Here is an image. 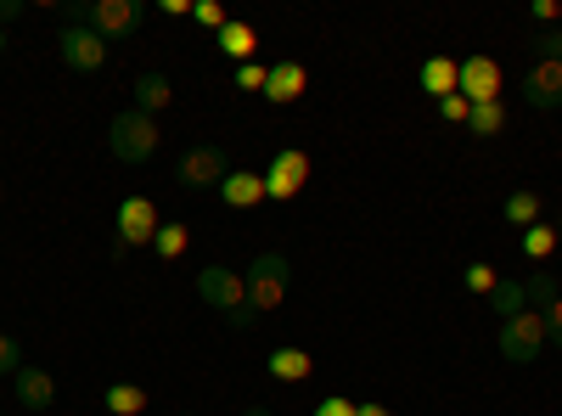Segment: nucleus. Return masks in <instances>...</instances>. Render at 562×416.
<instances>
[{"instance_id":"f257e3e1","label":"nucleus","mask_w":562,"mask_h":416,"mask_svg":"<svg viewBox=\"0 0 562 416\" xmlns=\"http://www.w3.org/2000/svg\"><path fill=\"white\" fill-rule=\"evenodd\" d=\"M158 142H164L158 124H153L147 113H135V108L108 124V153H113L119 164H147V158L158 153Z\"/></svg>"},{"instance_id":"f03ea898","label":"nucleus","mask_w":562,"mask_h":416,"mask_svg":"<svg viewBox=\"0 0 562 416\" xmlns=\"http://www.w3.org/2000/svg\"><path fill=\"white\" fill-rule=\"evenodd\" d=\"M243 282H248V310L254 315H270V310H281V299H288V259L281 254H259L248 270H243Z\"/></svg>"},{"instance_id":"7ed1b4c3","label":"nucleus","mask_w":562,"mask_h":416,"mask_svg":"<svg viewBox=\"0 0 562 416\" xmlns=\"http://www.w3.org/2000/svg\"><path fill=\"white\" fill-rule=\"evenodd\" d=\"M501 355L512 360V366H535L540 360V349H546V315L540 310H524V315H512V321H501Z\"/></svg>"},{"instance_id":"20e7f679","label":"nucleus","mask_w":562,"mask_h":416,"mask_svg":"<svg viewBox=\"0 0 562 416\" xmlns=\"http://www.w3.org/2000/svg\"><path fill=\"white\" fill-rule=\"evenodd\" d=\"M198 299L231 321V315L248 310V282H243L231 265H203V270H198Z\"/></svg>"},{"instance_id":"39448f33","label":"nucleus","mask_w":562,"mask_h":416,"mask_svg":"<svg viewBox=\"0 0 562 416\" xmlns=\"http://www.w3.org/2000/svg\"><path fill=\"white\" fill-rule=\"evenodd\" d=\"M57 57H63V68H74V74H102V68H108V40H102L97 29L68 23V29H57Z\"/></svg>"},{"instance_id":"423d86ee","label":"nucleus","mask_w":562,"mask_h":416,"mask_svg":"<svg viewBox=\"0 0 562 416\" xmlns=\"http://www.w3.org/2000/svg\"><path fill=\"white\" fill-rule=\"evenodd\" d=\"M85 29H97L102 40H135L140 0H85Z\"/></svg>"},{"instance_id":"0eeeda50","label":"nucleus","mask_w":562,"mask_h":416,"mask_svg":"<svg viewBox=\"0 0 562 416\" xmlns=\"http://www.w3.org/2000/svg\"><path fill=\"white\" fill-rule=\"evenodd\" d=\"M225 175H231L225 147H192L180 158V187H192V192H220Z\"/></svg>"},{"instance_id":"6e6552de","label":"nucleus","mask_w":562,"mask_h":416,"mask_svg":"<svg viewBox=\"0 0 562 416\" xmlns=\"http://www.w3.org/2000/svg\"><path fill=\"white\" fill-rule=\"evenodd\" d=\"M304 180H310V153H299V147H281L276 158H270V169H265V198H299L304 192Z\"/></svg>"},{"instance_id":"1a4fd4ad","label":"nucleus","mask_w":562,"mask_h":416,"mask_svg":"<svg viewBox=\"0 0 562 416\" xmlns=\"http://www.w3.org/2000/svg\"><path fill=\"white\" fill-rule=\"evenodd\" d=\"M461 97H467V108H479V102H501V63L495 57H484V52H473V57H461Z\"/></svg>"},{"instance_id":"9d476101","label":"nucleus","mask_w":562,"mask_h":416,"mask_svg":"<svg viewBox=\"0 0 562 416\" xmlns=\"http://www.w3.org/2000/svg\"><path fill=\"white\" fill-rule=\"evenodd\" d=\"M158 225H164V220H158V209H153L147 198H124V203H119V243H124V248H147V243L158 237Z\"/></svg>"},{"instance_id":"9b49d317","label":"nucleus","mask_w":562,"mask_h":416,"mask_svg":"<svg viewBox=\"0 0 562 416\" xmlns=\"http://www.w3.org/2000/svg\"><path fill=\"white\" fill-rule=\"evenodd\" d=\"M524 102L540 108V113L562 108V63H535V68H529V79H524Z\"/></svg>"},{"instance_id":"f8f14e48","label":"nucleus","mask_w":562,"mask_h":416,"mask_svg":"<svg viewBox=\"0 0 562 416\" xmlns=\"http://www.w3.org/2000/svg\"><path fill=\"white\" fill-rule=\"evenodd\" d=\"M12 389H18V405H29V411H52L57 405V378L40 372V366H18Z\"/></svg>"},{"instance_id":"ddd939ff","label":"nucleus","mask_w":562,"mask_h":416,"mask_svg":"<svg viewBox=\"0 0 562 416\" xmlns=\"http://www.w3.org/2000/svg\"><path fill=\"white\" fill-rule=\"evenodd\" d=\"M304 90H310L304 63H276V68H270V79H265V97H270V102H299Z\"/></svg>"},{"instance_id":"4468645a","label":"nucleus","mask_w":562,"mask_h":416,"mask_svg":"<svg viewBox=\"0 0 562 416\" xmlns=\"http://www.w3.org/2000/svg\"><path fill=\"white\" fill-rule=\"evenodd\" d=\"M220 198H225L231 209H254V203H265V175H254V169H231V175H225V187H220Z\"/></svg>"},{"instance_id":"2eb2a0df","label":"nucleus","mask_w":562,"mask_h":416,"mask_svg":"<svg viewBox=\"0 0 562 416\" xmlns=\"http://www.w3.org/2000/svg\"><path fill=\"white\" fill-rule=\"evenodd\" d=\"M456 85H461V63L456 57H428L422 63V90H434V97H456Z\"/></svg>"},{"instance_id":"dca6fc26","label":"nucleus","mask_w":562,"mask_h":416,"mask_svg":"<svg viewBox=\"0 0 562 416\" xmlns=\"http://www.w3.org/2000/svg\"><path fill=\"white\" fill-rule=\"evenodd\" d=\"M169 102H175V90H169L164 74H140V79H135V113L153 119V113H164Z\"/></svg>"},{"instance_id":"f3484780","label":"nucleus","mask_w":562,"mask_h":416,"mask_svg":"<svg viewBox=\"0 0 562 416\" xmlns=\"http://www.w3.org/2000/svg\"><path fill=\"white\" fill-rule=\"evenodd\" d=\"M524 299H529V310H540V315H546V310L562 299L557 276H551V270H529V276H524Z\"/></svg>"},{"instance_id":"a211bd4d","label":"nucleus","mask_w":562,"mask_h":416,"mask_svg":"<svg viewBox=\"0 0 562 416\" xmlns=\"http://www.w3.org/2000/svg\"><path fill=\"white\" fill-rule=\"evenodd\" d=\"M220 52L237 57V63H248V57L259 52V34H254L248 23H225V29H220Z\"/></svg>"},{"instance_id":"6ab92c4d","label":"nucleus","mask_w":562,"mask_h":416,"mask_svg":"<svg viewBox=\"0 0 562 416\" xmlns=\"http://www.w3.org/2000/svg\"><path fill=\"white\" fill-rule=\"evenodd\" d=\"M270 378L304 383V378H310V355H304V349H276V355H270Z\"/></svg>"},{"instance_id":"aec40b11","label":"nucleus","mask_w":562,"mask_h":416,"mask_svg":"<svg viewBox=\"0 0 562 416\" xmlns=\"http://www.w3.org/2000/svg\"><path fill=\"white\" fill-rule=\"evenodd\" d=\"M108 411L113 416H140V411H147V389H140V383H113L108 389Z\"/></svg>"},{"instance_id":"412c9836","label":"nucleus","mask_w":562,"mask_h":416,"mask_svg":"<svg viewBox=\"0 0 562 416\" xmlns=\"http://www.w3.org/2000/svg\"><path fill=\"white\" fill-rule=\"evenodd\" d=\"M490 304H495V315H501V321H512V315H524V310H529V299H524V282H495Z\"/></svg>"},{"instance_id":"4be33fe9","label":"nucleus","mask_w":562,"mask_h":416,"mask_svg":"<svg viewBox=\"0 0 562 416\" xmlns=\"http://www.w3.org/2000/svg\"><path fill=\"white\" fill-rule=\"evenodd\" d=\"M467 130L473 135H501L506 130V108L501 102H479L473 113H467Z\"/></svg>"},{"instance_id":"5701e85b","label":"nucleus","mask_w":562,"mask_h":416,"mask_svg":"<svg viewBox=\"0 0 562 416\" xmlns=\"http://www.w3.org/2000/svg\"><path fill=\"white\" fill-rule=\"evenodd\" d=\"M506 220L524 225V231L540 225V198H535V192H512V198H506Z\"/></svg>"},{"instance_id":"b1692460","label":"nucleus","mask_w":562,"mask_h":416,"mask_svg":"<svg viewBox=\"0 0 562 416\" xmlns=\"http://www.w3.org/2000/svg\"><path fill=\"white\" fill-rule=\"evenodd\" d=\"M524 254L529 259H551L557 254V225H529L524 231Z\"/></svg>"},{"instance_id":"393cba45","label":"nucleus","mask_w":562,"mask_h":416,"mask_svg":"<svg viewBox=\"0 0 562 416\" xmlns=\"http://www.w3.org/2000/svg\"><path fill=\"white\" fill-rule=\"evenodd\" d=\"M153 248H158L164 259L186 254V225H158V237H153Z\"/></svg>"},{"instance_id":"a878e982","label":"nucleus","mask_w":562,"mask_h":416,"mask_svg":"<svg viewBox=\"0 0 562 416\" xmlns=\"http://www.w3.org/2000/svg\"><path fill=\"white\" fill-rule=\"evenodd\" d=\"M18 366H23V349L12 333H0V378H18Z\"/></svg>"},{"instance_id":"bb28decb","label":"nucleus","mask_w":562,"mask_h":416,"mask_svg":"<svg viewBox=\"0 0 562 416\" xmlns=\"http://www.w3.org/2000/svg\"><path fill=\"white\" fill-rule=\"evenodd\" d=\"M467 113H473V108H467V97H461V90L439 102V119H445V124H467Z\"/></svg>"},{"instance_id":"cd10ccee","label":"nucleus","mask_w":562,"mask_h":416,"mask_svg":"<svg viewBox=\"0 0 562 416\" xmlns=\"http://www.w3.org/2000/svg\"><path fill=\"white\" fill-rule=\"evenodd\" d=\"M265 79H270V68H259V63H243L237 68V85L243 90H265Z\"/></svg>"},{"instance_id":"c85d7f7f","label":"nucleus","mask_w":562,"mask_h":416,"mask_svg":"<svg viewBox=\"0 0 562 416\" xmlns=\"http://www.w3.org/2000/svg\"><path fill=\"white\" fill-rule=\"evenodd\" d=\"M535 45H540V63H562V29H551V34H540Z\"/></svg>"},{"instance_id":"c756f323","label":"nucleus","mask_w":562,"mask_h":416,"mask_svg":"<svg viewBox=\"0 0 562 416\" xmlns=\"http://www.w3.org/2000/svg\"><path fill=\"white\" fill-rule=\"evenodd\" d=\"M467 288H473V293H495V270L490 265H473V270H467Z\"/></svg>"},{"instance_id":"7c9ffc66","label":"nucleus","mask_w":562,"mask_h":416,"mask_svg":"<svg viewBox=\"0 0 562 416\" xmlns=\"http://www.w3.org/2000/svg\"><path fill=\"white\" fill-rule=\"evenodd\" d=\"M546 344H557V349H562V299L546 310Z\"/></svg>"},{"instance_id":"2f4dec72","label":"nucleus","mask_w":562,"mask_h":416,"mask_svg":"<svg viewBox=\"0 0 562 416\" xmlns=\"http://www.w3.org/2000/svg\"><path fill=\"white\" fill-rule=\"evenodd\" d=\"M192 18H198V23H209V29H225V23H231V18H225V12L214 7V0H203V7H192Z\"/></svg>"},{"instance_id":"473e14b6","label":"nucleus","mask_w":562,"mask_h":416,"mask_svg":"<svg viewBox=\"0 0 562 416\" xmlns=\"http://www.w3.org/2000/svg\"><path fill=\"white\" fill-rule=\"evenodd\" d=\"M18 18H23V0H0V29L18 23Z\"/></svg>"},{"instance_id":"72a5a7b5","label":"nucleus","mask_w":562,"mask_h":416,"mask_svg":"<svg viewBox=\"0 0 562 416\" xmlns=\"http://www.w3.org/2000/svg\"><path fill=\"white\" fill-rule=\"evenodd\" d=\"M535 18H540V23H557L562 7H557V0H535Z\"/></svg>"},{"instance_id":"f704fd0d","label":"nucleus","mask_w":562,"mask_h":416,"mask_svg":"<svg viewBox=\"0 0 562 416\" xmlns=\"http://www.w3.org/2000/svg\"><path fill=\"white\" fill-rule=\"evenodd\" d=\"M315 416H355V405H349V400H326Z\"/></svg>"},{"instance_id":"c9c22d12","label":"nucleus","mask_w":562,"mask_h":416,"mask_svg":"<svg viewBox=\"0 0 562 416\" xmlns=\"http://www.w3.org/2000/svg\"><path fill=\"white\" fill-rule=\"evenodd\" d=\"M355 416H394V411H389V405H360Z\"/></svg>"},{"instance_id":"e433bc0d","label":"nucleus","mask_w":562,"mask_h":416,"mask_svg":"<svg viewBox=\"0 0 562 416\" xmlns=\"http://www.w3.org/2000/svg\"><path fill=\"white\" fill-rule=\"evenodd\" d=\"M243 416H276V411H265V405H248V411H243Z\"/></svg>"},{"instance_id":"4c0bfd02","label":"nucleus","mask_w":562,"mask_h":416,"mask_svg":"<svg viewBox=\"0 0 562 416\" xmlns=\"http://www.w3.org/2000/svg\"><path fill=\"white\" fill-rule=\"evenodd\" d=\"M0 52H7V29H0Z\"/></svg>"},{"instance_id":"58836bf2","label":"nucleus","mask_w":562,"mask_h":416,"mask_svg":"<svg viewBox=\"0 0 562 416\" xmlns=\"http://www.w3.org/2000/svg\"><path fill=\"white\" fill-rule=\"evenodd\" d=\"M0 416H7V411H0Z\"/></svg>"}]
</instances>
